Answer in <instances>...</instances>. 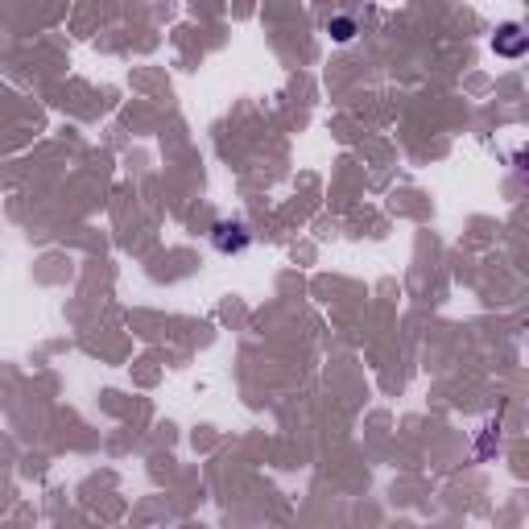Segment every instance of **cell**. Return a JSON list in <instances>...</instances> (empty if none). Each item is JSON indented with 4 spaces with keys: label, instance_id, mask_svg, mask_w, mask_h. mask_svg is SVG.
I'll use <instances>...</instances> for the list:
<instances>
[{
    "label": "cell",
    "instance_id": "cell-1",
    "mask_svg": "<svg viewBox=\"0 0 529 529\" xmlns=\"http://www.w3.org/2000/svg\"><path fill=\"white\" fill-rule=\"evenodd\" d=\"M248 240H253V236H248V228H244V224H228V220H224V224H215V228H211V244L220 248L224 257L244 253Z\"/></svg>",
    "mask_w": 529,
    "mask_h": 529
},
{
    "label": "cell",
    "instance_id": "cell-2",
    "mask_svg": "<svg viewBox=\"0 0 529 529\" xmlns=\"http://www.w3.org/2000/svg\"><path fill=\"white\" fill-rule=\"evenodd\" d=\"M525 50V34L517 25H505L501 34H496V54H509V58H517Z\"/></svg>",
    "mask_w": 529,
    "mask_h": 529
},
{
    "label": "cell",
    "instance_id": "cell-3",
    "mask_svg": "<svg viewBox=\"0 0 529 529\" xmlns=\"http://www.w3.org/2000/svg\"><path fill=\"white\" fill-rule=\"evenodd\" d=\"M327 29H331V38H335V42H352V34H356V21H352V17H335Z\"/></svg>",
    "mask_w": 529,
    "mask_h": 529
}]
</instances>
